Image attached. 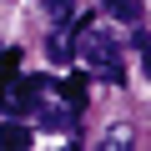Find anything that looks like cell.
I'll return each instance as SVG.
<instances>
[{
	"label": "cell",
	"instance_id": "1",
	"mask_svg": "<svg viewBox=\"0 0 151 151\" xmlns=\"http://www.w3.org/2000/svg\"><path fill=\"white\" fill-rule=\"evenodd\" d=\"M81 55L96 65V76H106L111 86H121V50H116V40L106 35V30H86V40H81Z\"/></svg>",
	"mask_w": 151,
	"mask_h": 151
},
{
	"label": "cell",
	"instance_id": "2",
	"mask_svg": "<svg viewBox=\"0 0 151 151\" xmlns=\"http://www.w3.org/2000/svg\"><path fill=\"white\" fill-rule=\"evenodd\" d=\"M45 76H25V81H15V86H5V96H0V106L5 111H40V96H45Z\"/></svg>",
	"mask_w": 151,
	"mask_h": 151
},
{
	"label": "cell",
	"instance_id": "3",
	"mask_svg": "<svg viewBox=\"0 0 151 151\" xmlns=\"http://www.w3.org/2000/svg\"><path fill=\"white\" fill-rule=\"evenodd\" d=\"M101 5H106V15L111 20H141V5H146V0H101Z\"/></svg>",
	"mask_w": 151,
	"mask_h": 151
},
{
	"label": "cell",
	"instance_id": "4",
	"mask_svg": "<svg viewBox=\"0 0 151 151\" xmlns=\"http://www.w3.org/2000/svg\"><path fill=\"white\" fill-rule=\"evenodd\" d=\"M0 146H5V151H20V146H30V126H20V121L0 126Z\"/></svg>",
	"mask_w": 151,
	"mask_h": 151
},
{
	"label": "cell",
	"instance_id": "5",
	"mask_svg": "<svg viewBox=\"0 0 151 151\" xmlns=\"http://www.w3.org/2000/svg\"><path fill=\"white\" fill-rule=\"evenodd\" d=\"M60 96H65L70 111H81V106H86V76H70V81L60 86Z\"/></svg>",
	"mask_w": 151,
	"mask_h": 151
},
{
	"label": "cell",
	"instance_id": "6",
	"mask_svg": "<svg viewBox=\"0 0 151 151\" xmlns=\"http://www.w3.org/2000/svg\"><path fill=\"white\" fill-rule=\"evenodd\" d=\"M70 55H76V45H70V40H65V35L55 30V35H50V60H60V65H65Z\"/></svg>",
	"mask_w": 151,
	"mask_h": 151
},
{
	"label": "cell",
	"instance_id": "7",
	"mask_svg": "<svg viewBox=\"0 0 151 151\" xmlns=\"http://www.w3.org/2000/svg\"><path fill=\"white\" fill-rule=\"evenodd\" d=\"M45 10H50V20H65L76 10V0H45Z\"/></svg>",
	"mask_w": 151,
	"mask_h": 151
},
{
	"label": "cell",
	"instance_id": "8",
	"mask_svg": "<svg viewBox=\"0 0 151 151\" xmlns=\"http://www.w3.org/2000/svg\"><path fill=\"white\" fill-rule=\"evenodd\" d=\"M40 111H45V106H40ZM40 121H45V126H50V131H65V126H70V116H65V111H45V116H40Z\"/></svg>",
	"mask_w": 151,
	"mask_h": 151
},
{
	"label": "cell",
	"instance_id": "9",
	"mask_svg": "<svg viewBox=\"0 0 151 151\" xmlns=\"http://www.w3.org/2000/svg\"><path fill=\"white\" fill-rule=\"evenodd\" d=\"M141 70H146V81H151V40H141Z\"/></svg>",
	"mask_w": 151,
	"mask_h": 151
},
{
	"label": "cell",
	"instance_id": "10",
	"mask_svg": "<svg viewBox=\"0 0 151 151\" xmlns=\"http://www.w3.org/2000/svg\"><path fill=\"white\" fill-rule=\"evenodd\" d=\"M5 86H10V70H0V96H5Z\"/></svg>",
	"mask_w": 151,
	"mask_h": 151
}]
</instances>
